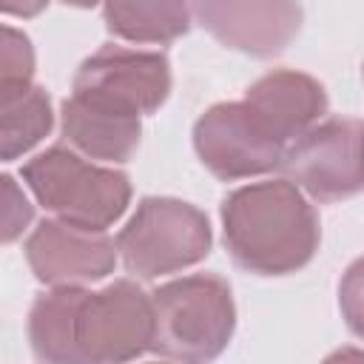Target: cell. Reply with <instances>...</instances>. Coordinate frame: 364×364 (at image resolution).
Listing matches in <instances>:
<instances>
[{
  "label": "cell",
  "instance_id": "obj_5",
  "mask_svg": "<svg viewBox=\"0 0 364 364\" xmlns=\"http://www.w3.org/2000/svg\"><path fill=\"white\" fill-rule=\"evenodd\" d=\"M208 216L171 196H148L117 236V250L136 279H159L202 262L210 253Z\"/></svg>",
  "mask_w": 364,
  "mask_h": 364
},
{
  "label": "cell",
  "instance_id": "obj_16",
  "mask_svg": "<svg viewBox=\"0 0 364 364\" xmlns=\"http://www.w3.org/2000/svg\"><path fill=\"white\" fill-rule=\"evenodd\" d=\"M338 304L347 327L358 338H364V256L344 270L338 284Z\"/></svg>",
  "mask_w": 364,
  "mask_h": 364
},
{
  "label": "cell",
  "instance_id": "obj_2",
  "mask_svg": "<svg viewBox=\"0 0 364 364\" xmlns=\"http://www.w3.org/2000/svg\"><path fill=\"white\" fill-rule=\"evenodd\" d=\"M222 230L233 262L259 276L301 270L318 250V216L290 179L245 185L222 202Z\"/></svg>",
  "mask_w": 364,
  "mask_h": 364
},
{
  "label": "cell",
  "instance_id": "obj_14",
  "mask_svg": "<svg viewBox=\"0 0 364 364\" xmlns=\"http://www.w3.org/2000/svg\"><path fill=\"white\" fill-rule=\"evenodd\" d=\"M185 3H108L102 9L111 34L131 43H171L191 28Z\"/></svg>",
  "mask_w": 364,
  "mask_h": 364
},
{
  "label": "cell",
  "instance_id": "obj_6",
  "mask_svg": "<svg viewBox=\"0 0 364 364\" xmlns=\"http://www.w3.org/2000/svg\"><path fill=\"white\" fill-rule=\"evenodd\" d=\"M296 188L318 202H341L364 191V122L327 117L299 136L282 159Z\"/></svg>",
  "mask_w": 364,
  "mask_h": 364
},
{
  "label": "cell",
  "instance_id": "obj_1",
  "mask_svg": "<svg viewBox=\"0 0 364 364\" xmlns=\"http://www.w3.org/2000/svg\"><path fill=\"white\" fill-rule=\"evenodd\" d=\"M28 341L40 364H128L154 344V301L128 279L54 287L31 304Z\"/></svg>",
  "mask_w": 364,
  "mask_h": 364
},
{
  "label": "cell",
  "instance_id": "obj_4",
  "mask_svg": "<svg viewBox=\"0 0 364 364\" xmlns=\"http://www.w3.org/2000/svg\"><path fill=\"white\" fill-rule=\"evenodd\" d=\"M23 182L57 219L88 230H105L131 202V182L122 171L91 165L63 145L28 159Z\"/></svg>",
  "mask_w": 364,
  "mask_h": 364
},
{
  "label": "cell",
  "instance_id": "obj_9",
  "mask_svg": "<svg viewBox=\"0 0 364 364\" xmlns=\"http://www.w3.org/2000/svg\"><path fill=\"white\" fill-rule=\"evenodd\" d=\"M26 259L37 282L80 287L105 279L117 264V245L105 230H88L63 219H46L26 242Z\"/></svg>",
  "mask_w": 364,
  "mask_h": 364
},
{
  "label": "cell",
  "instance_id": "obj_11",
  "mask_svg": "<svg viewBox=\"0 0 364 364\" xmlns=\"http://www.w3.org/2000/svg\"><path fill=\"white\" fill-rule=\"evenodd\" d=\"M245 102L270 128V134L290 148L299 136L321 122L327 111V91L310 74L276 68L245 91Z\"/></svg>",
  "mask_w": 364,
  "mask_h": 364
},
{
  "label": "cell",
  "instance_id": "obj_7",
  "mask_svg": "<svg viewBox=\"0 0 364 364\" xmlns=\"http://www.w3.org/2000/svg\"><path fill=\"white\" fill-rule=\"evenodd\" d=\"M171 94V63L159 51L102 46L74 74V94L91 105L142 117L154 114Z\"/></svg>",
  "mask_w": 364,
  "mask_h": 364
},
{
  "label": "cell",
  "instance_id": "obj_8",
  "mask_svg": "<svg viewBox=\"0 0 364 364\" xmlns=\"http://www.w3.org/2000/svg\"><path fill=\"white\" fill-rule=\"evenodd\" d=\"M193 148L202 165L225 182L282 168L287 151L245 100L208 108L193 125Z\"/></svg>",
  "mask_w": 364,
  "mask_h": 364
},
{
  "label": "cell",
  "instance_id": "obj_18",
  "mask_svg": "<svg viewBox=\"0 0 364 364\" xmlns=\"http://www.w3.org/2000/svg\"><path fill=\"white\" fill-rule=\"evenodd\" d=\"M321 364H364V350H355V347H341L336 353H330Z\"/></svg>",
  "mask_w": 364,
  "mask_h": 364
},
{
  "label": "cell",
  "instance_id": "obj_17",
  "mask_svg": "<svg viewBox=\"0 0 364 364\" xmlns=\"http://www.w3.org/2000/svg\"><path fill=\"white\" fill-rule=\"evenodd\" d=\"M3 242H14L31 222V205L11 176H3Z\"/></svg>",
  "mask_w": 364,
  "mask_h": 364
},
{
  "label": "cell",
  "instance_id": "obj_13",
  "mask_svg": "<svg viewBox=\"0 0 364 364\" xmlns=\"http://www.w3.org/2000/svg\"><path fill=\"white\" fill-rule=\"evenodd\" d=\"M0 154L6 162L31 151L54 125L51 100L40 85L0 94Z\"/></svg>",
  "mask_w": 364,
  "mask_h": 364
},
{
  "label": "cell",
  "instance_id": "obj_12",
  "mask_svg": "<svg viewBox=\"0 0 364 364\" xmlns=\"http://www.w3.org/2000/svg\"><path fill=\"white\" fill-rule=\"evenodd\" d=\"M60 125L65 139L77 151L105 162H128L142 136L139 117L117 114V111L91 105L80 97H68L63 102Z\"/></svg>",
  "mask_w": 364,
  "mask_h": 364
},
{
  "label": "cell",
  "instance_id": "obj_3",
  "mask_svg": "<svg viewBox=\"0 0 364 364\" xmlns=\"http://www.w3.org/2000/svg\"><path fill=\"white\" fill-rule=\"evenodd\" d=\"M154 344L151 350L179 364H210L233 338L236 307L225 279L196 273L173 279L151 293Z\"/></svg>",
  "mask_w": 364,
  "mask_h": 364
},
{
  "label": "cell",
  "instance_id": "obj_10",
  "mask_svg": "<svg viewBox=\"0 0 364 364\" xmlns=\"http://www.w3.org/2000/svg\"><path fill=\"white\" fill-rule=\"evenodd\" d=\"M196 20L228 48L273 57L301 28V9L296 3H196Z\"/></svg>",
  "mask_w": 364,
  "mask_h": 364
},
{
  "label": "cell",
  "instance_id": "obj_15",
  "mask_svg": "<svg viewBox=\"0 0 364 364\" xmlns=\"http://www.w3.org/2000/svg\"><path fill=\"white\" fill-rule=\"evenodd\" d=\"M34 77V48L31 40L6 26L3 28V57H0V94L3 91H17L28 88Z\"/></svg>",
  "mask_w": 364,
  "mask_h": 364
}]
</instances>
